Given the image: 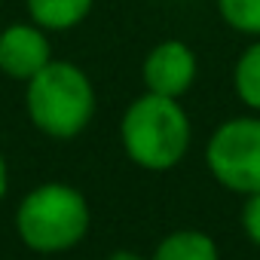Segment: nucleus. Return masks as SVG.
Here are the masks:
<instances>
[{
    "instance_id": "f03ea898",
    "label": "nucleus",
    "mask_w": 260,
    "mask_h": 260,
    "mask_svg": "<svg viewBox=\"0 0 260 260\" xmlns=\"http://www.w3.org/2000/svg\"><path fill=\"white\" fill-rule=\"evenodd\" d=\"M25 107L43 135L68 141L86 132L95 116V86L74 61H49L28 80Z\"/></svg>"
},
{
    "instance_id": "f257e3e1",
    "label": "nucleus",
    "mask_w": 260,
    "mask_h": 260,
    "mask_svg": "<svg viewBox=\"0 0 260 260\" xmlns=\"http://www.w3.org/2000/svg\"><path fill=\"white\" fill-rule=\"evenodd\" d=\"M119 138L125 156L135 166L147 172H169L187 156L193 128L178 98L144 92L122 113Z\"/></svg>"
},
{
    "instance_id": "1a4fd4ad",
    "label": "nucleus",
    "mask_w": 260,
    "mask_h": 260,
    "mask_svg": "<svg viewBox=\"0 0 260 260\" xmlns=\"http://www.w3.org/2000/svg\"><path fill=\"white\" fill-rule=\"evenodd\" d=\"M233 86L242 104L260 113V40H254L233 68Z\"/></svg>"
},
{
    "instance_id": "9b49d317",
    "label": "nucleus",
    "mask_w": 260,
    "mask_h": 260,
    "mask_svg": "<svg viewBox=\"0 0 260 260\" xmlns=\"http://www.w3.org/2000/svg\"><path fill=\"white\" fill-rule=\"evenodd\" d=\"M242 230H245V236L260 248V190H257V193H248V199H245V208H242Z\"/></svg>"
},
{
    "instance_id": "39448f33",
    "label": "nucleus",
    "mask_w": 260,
    "mask_h": 260,
    "mask_svg": "<svg viewBox=\"0 0 260 260\" xmlns=\"http://www.w3.org/2000/svg\"><path fill=\"white\" fill-rule=\"evenodd\" d=\"M141 77H144L147 92L181 98L184 92H190L196 80V52L184 40H162L159 46L147 52Z\"/></svg>"
},
{
    "instance_id": "20e7f679",
    "label": "nucleus",
    "mask_w": 260,
    "mask_h": 260,
    "mask_svg": "<svg viewBox=\"0 0 260 260\" xmlns=\"http://www.w3.org/2000/svg\"><path fill=\"white\" fill-rule=\"evenodd\" d=\"M205 166L211 178L233 193L260 190V116H233L220 122L208 144Z\"/></svg>"
},
{
    "instance_id": "6e6552de",
    "label": "nucleus",
    "mask_w": 260,
    "mask_h": 260,
    "mask_svg": "<svg viewBox=\"0 0 260 260\" xmlns=\"http://www.w3.org/2000/svg\"><path fill=\"white\" fill-rule=\"evenodd\" d=\"M25 4L34 25L43 31H68L92 13L95 0H25Z\"/></svg>"
},
{
    "instance_id": "ddd939ff",
    "label": "nucleus",
    "mask_w": 260,
    "mask_h": 260,
    "mask_svg": "<svg viewBox=\"0 0 260 260\" xmlns=\"http://www.w3.org/2000/svg\"><path fill=\"white\" fill-rule=\"evenodd\" d=\"M107 260H144V257H141V254H135V251H128V248H119V251L107 254Z\"/></svg>"
},
{
    "instance_id": "9d476101",
    "label": "nucleus",
    "mask_w": 260,
    "mask_h": 260,
    "mask_svg": "<svg viewBox=\"0 0 260 260\" xmlns=\"http://www.w3.org/2000/svg\"><path fill=\"white\" fill-rule=\"evenodd\" d=\"M217 10L233 31L260 37V0H217Z\"/></svg>"
},
{
    "instance_id": "423d86ee",
    "label": "nucleus",
    "mask_w": 260,
    "mask_h": 260,
    "mask_svg": "<svg viewBox=\"0 0 260 260\" xmlns=\"http://www.w3.org/2000/svg\"><path fill=\"white\" fill-rule=\"evenodd\" d=\"M52 61L49 37L40 25H10L0 31V71L28 83Z\"/></svg>"
},
{
    "instance_id": "f8f14e48",
    "label": "nucleus",
    "mask_w": 260,
    "mask_h": 260,
    "mask_svg": "<svg viewBox=\"0 0 260 260\" xmlns=\"http://www.w3.org/2000/svg\"><path fill=\"white\" fill-rule=\"evenodd\" d=\"M7 190H10V169H7V159H4V153H0V202H4Z\"/></svg>"
},
{
    "instance_id": "7ed1b4c3",
    "label": "nucleus",
    "mask_w": 260,
    "mask_h": 260,
    "mask_svg": "<svg viewBox=\"0 0 260 260\" xmlns=\"http://www.w3.org/2000/svg\"><path fill=\"white\" fill-rule=\"evenodd\" d=\"M89 220L86 196L71 184L49 181L19 202L16 233L37 254H64L86 239Z\"/></svg>"
},
{
    "instance_id": "0eeeda50",
    "label": "nucleus",
    "mask_w": 260,
    "mask_h": 260,
    "mask_svg": "<svg viewBox=\"0 0 260 260\" xmlns=\"http://www.w3.org/2000/svg\"><path fill=\"white\" fill-rule=\"evenodd\" d=\"M150 260H220L217 245L202 230H175L169 233Z\"/></svg>"
}]
</instances>
